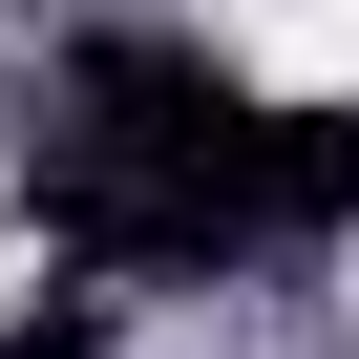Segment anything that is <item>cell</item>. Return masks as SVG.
<instances>
[{
    "mask_svg": "<svg viewBox=\"0 0 359 359\" xmlns=\"http://www.w3.org/2000/svg\"><path fill=\"white\" fill-rule=\"evenodd\" d=\"M233 43L275 85H359V0H233Z\"/></svg>",
    "mask_w": 359,
    "mask_h": 359,
    "instance_id": "6da1fadb",
    "label": "cell"
},
{
    "mask_svg": "<svg viewBox=\"0 0 359 359\" xmlns=\"http://www.w3.org/2000/svg\"><path fill=\"white\" fill-rule=\"evenodd\" d=\"M0 296H22V254H0Z\"/></svg>",
    "mask_w": 359,
    "mask_h": 359,
    "instance_id": "7a4b0ae2",
    "label": "cell"
}]
</instances>
